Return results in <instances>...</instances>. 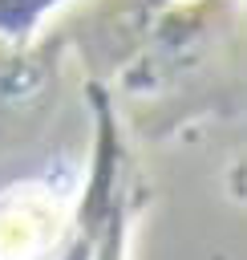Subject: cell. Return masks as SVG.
<instances>
[{
    "instance_id": "1",
    "label": "cell",
    "mask_w": 247,
    "mask_h": 260,
    "mask_svg": "<svg viewBox=\"0 0 247 260\" xmlns=\"http://www.w3.org/2000/svg\"><path fill=\"white\" fill-rule=\"evenodd\" d=\"M65 0H0V37L20 45L28 37H36V28L45 24V16L53 8H61Z\"/></svg>"
},
{
    "instance_id": "2",
    "label": "cell",
    "mask_w": 247,
    "mask_h": 260,
    "mask_svg": "<svg viewBox=\"0 0 247 260\" xmlns=\"http://www.w3.org/2000/svg\"><path fill=\"white\" fill-rule=\"evenodd\" d=\"M130 223H134V195L109 215V223H105L101 240L93 244L89 260H126V248H130Z\"/></svg>"
}]
</instances>
